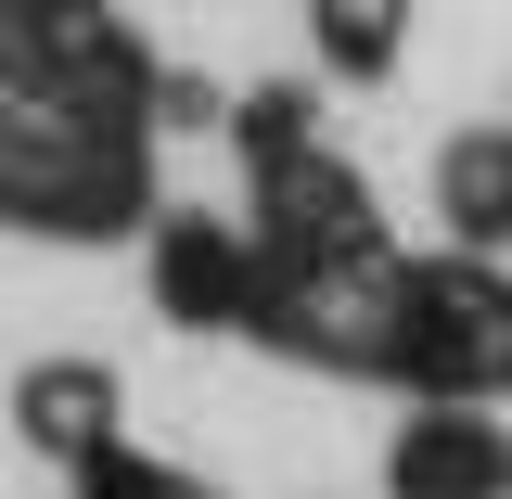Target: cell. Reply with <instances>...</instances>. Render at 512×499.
I'll return each mask as SVG.
<instances>
[{
    "mask_svg": "<svg viewBox=\"0 0 512 499\" xmlns=\"http://www.w3.org/2000/svg\"><path fill=\"white\" fill-rule=\"evenodd\" d=\"M500 397H512V384H500Z\"/></svg>",
    "mask_w": 512,
    "mask_h": 499,
    "instance_id": "52a82bcc",
    "label": "cell"
},
{
    "mask_svg": "<svg viewBox=\"0 0 512 499\" xmlns=\"http://www.w3.org/2000/svg\"><path fill=\"white\" fill-rule=\"evenodd\" d=\"M436 231H448V256L512 269V116H474L436 141Z\"/></svg>",
    "mask_w": 512,
    "mask_h": 499,
    "instance_id": "5b68a950",
    "label": "cell"
},
{
    "mask_svg": "<svg viewBox=\"0 0 512 499\" xmlns=\"http://www.w3.org/2000/svg\"><path fill=\"white\" fill-rule=\"evenodd\" d=\"M13 436L39 448L52 474H103L128 448V384L103 359H26L13 372Z\"/></svg>",
    "mask_w": 512,
    "mask_h": 499,
    "instance_id": "277c9868",
    "label": "cell"
},
{
    "mask_svg": "<svg viewBox=\"0 0 512 499\" xmlns=\"http://www.w3.org/2000/svg\"><path fill=\"white\" fill-rule=\"evenodd\" d=\"M269 231H256L244 205H167L154 231H141V295L154 320H180V333H256L269 308Z\"/></svg>",
    "mask_w": 512,
    "mask_h": 499,
    "instance_id": "7a4b0ae2",
    "label": "cell"
},
{
    "mask_svg": "<svg viewBox=\"0 0 512 499\" xmlns=\"http://www.w3.org/2000/svg\"><path fill=\"white\" fill-rule=\"evenodd\" d=\"M384 499H512V423L500 410H397L384 436Z\"/></svg>",
    "mask_w": 512,
    "mask_h": 499,
    "instance_id": "3957f363",
    "label": "cell"
},
{
    "mask_svg": "<svg viewBox=\"0 0 512 499\" xmlns=\"http://www.w3.org/2000/svg\"><path fill=\"white\" fill-rule=\"evenodd\" d=\"M512 384V269H487V256H410V282H397V397L423 410V397H448V410H500Z\"/></svg>",
    "mask_w": 512,
    "mask_h": 499,
    "instance_id": "6da1fadb",
    "label": "cell"
},
{
    "mask_svg": "<svg viewBox=\"0 0 512 499\" xmlns=\"http://www.w3.org/2000/svg\"><path fill=\"white\" fill-rule=\"evenodd\" d=\"M308 52L333 90H384L410 64V0H308Z\"/></svg>",
    "mask_w": 512,
    "mask_h": 499,
    "instance_id": "8992f818",
    "label": "cell"
}]
</instances>
